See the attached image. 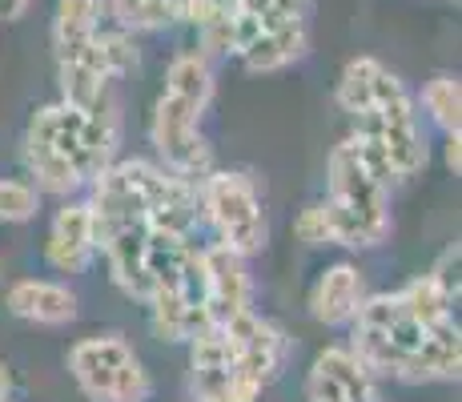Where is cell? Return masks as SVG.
I'll use <instances>...</instances> for the list:
<instances>
[{
  "instance_id": "obj_1",
  "label": "cell",
  "mask_w": 462,
  "mask_h": 402,
  "mask_svg": "<svg viewBox=\"0 0 462 402\" xmlns=\"http://www.w3.org/2000/svg\"><path fill=\"white\" fill-rule=\"evenodd\" d=\"M350 346L378 379L406 387L455 382L462 370V330L455 318L426 322L414 306L394 294H366L358 314L350 318Z\"/></svg>"
},
{
  "instance_id": "obj_2",
  "label": "cell",
  "mask_w": 462,
  "mask_h": 402,
  "mask_svg": "<svg viewBox=\"0 0 462 402\" xmlns=\"http://www.w3.org/2000/svg\"><path fill=\"white\" fill-rule=\"evenodd\" d=\"M121 145V113L113 93L93 109L73 105H41L24 125L21 161L29 185L49 198H77L97 173L117 161Z\"/></svg>"
},
{
  "instance_id": "obj_3",
  "label": "cell",
  "mask_w": 462,
  "mask_h": 402,
  "mask_svg": "<svg viewBox=\"0 0 462 402\" xmlns=\"http://www.w3.org/2000/svg\"><path fill=\"white\" fill-rule=\"evenodd\" d=\"M88 210L97 226H125V221H149V226L193 234L201 221L198 182L169 173L165 165L145 157L113 161L105 173L88 182Z\"/></svg>"
},
{
  "instance_id": "obj_4",
  "label": "cell",
  "mask_w": 462,
  "mask_h": 402,
  "mask_svg": "<svg viewBox=\"0 0 462 402\" xmlns=\"http://www.w3.org/2000/svg\"><path fill=\"white\" fill-rule=\"evenodd\" d=\"M390 169L358 133L342 137L326 161V218L334 246L374 249L390 238Z\"/></svg>"
},
{
  "instance_id": "obj_5",
  "label": "cell",
  "mask_w": 462,
  "mask_h": 402,
  "mask_svg": "<svg viewBox=\"0 0 462 402\" xmlns=\"http://www.w3.org/2000/svg\"><path fill=\"white\" fill-rule=\"evenodd\" d=\"M354 133L386 161L394 182L422 173L426 161H430V145H426V133L419 121V105H414L411 89L390 73L386 65H382V73L374 80L370 109L362 117H354Z\"/></svg>"
},
{
  "instance_id": "obj_6",
  "label": "cell",
  "mask_w": 462,
  "mask_h": 402,
  "mask_svg": "<svg viewBox=\"0 0 462 402\" xmlns=\"http://www.w3.org/2000/svg\"><path fill=\"white\" fill-rule=\"evenodd\" d=\"M198 210L201 221L213 229L217 246L234 249L242 257H254L270 241V221L265 205L250 173L237 169H209L198 182Z\"/></svg>"
},
{
  "instance_id": "obj_7",
  "label": "cell",
  "mask_w": 462,
  "mask_h": 402,
  "mask_svg": "<svg viewBox=\"0 0 462 402\" xmlns=\"http://www.w3.org/2000/svg\"><path fill=\"white\" fill-rule=\"evenodd\" d=\"M69 374L88 402H149L153 374L137 359L129 338L88 334L69 346Z\"/></svg>"
},
{
  "instance_id": "obj_8",
  "label": "cell",
  "mask_w": 462,
  "mask_h": 402,
  "mask_svg": "<svg viewBox=\"0 0 462 402\" xmlns=\"http://www.w3.org/2000/svg\"><path fill=\"white\" fill-rule=\"evenodd\" d=\"M201 117H206V109L165 93V89L153 105V117H149V141L162 157L157 165H165L169 173L185 177V182H201L213 169V145L201 133Z\"/></svg>"
},
{
  "instance_id": "obj_9",
  "label": "cell",
  "mask_w": 462,
  "mask_h": 402,
  "mask_svg": "<svg viewBox=\"0 0 462 402\" xmlns=\"http://www.w3.org/2000/svg\"><path fill=\"white\" fill-rule=\"evenodd\" d=\"M226 334V346L234 354L237 370H242L245 382H254L257 390L273 387V382L286 374L290 366V334L278 326V322L262 318L257 310H245V314H234L226 322H213Z\"/></svg>"
},
{
  "instance_id": "obj_10",
  "label": "cell",
  "mask_w": 462,
  "mask_h": 402,
  "mask_svg": "<svg viewBox=\"0 0 462 402\" xmlns=\"http://www.w3.org/2000/svg\"><path fill=\"white\" fill-rule=\"evenodd\" d=\"M189 395L193 402H257L262 398V390L242 379V370H237L234 354L226 346V334L213 322L198 338H189Z\"/></svg>"
},
{
  "instance_id": "obj_11",
  "label": "cell",
  "mask_w": 462,
  "mask_h": 402,
  "mask_svg": "<svg viewBox=\"0 0 462 402\" xmlns=\"http://www.w3.org/2000/svg\"><path fill=\"white\" fill-rule=\"evenodd\" d=\"M310 402H382V379L350 346H326L306 374Z\"/></svg>"
},
{
  "instance_id": "obj_12",
  "label": "cell",
  "mask_w": 462,
  "mask_h": 402,
  "mask_svg": "<svg viewBox=\"0 0 462 402\" xmlns=\"http://www.w3.org/2000/svg\"><path fill=\"white\" fill-rule=\"evenodd\" d=\"M44 262L57 274H85L97 262V221L85 198H65L49 221Z\"/></svg>"
},
{
  "instance_id": "obj_13",
  "label": "cell",
  "mask_w": 462,
  "mask_h": 402,
  "mask_svg": "<svg viewBox=\"0 0 462 402\" xmlns=\"http://www.w3.org/2000/svg\"><path fill=\"white\" fill-rule=\"evenodd\" d=\"M201 278H206V306L209 322H226L234 314L254 310V278L242 254L217 246H201Z\"/></svg>"
},
{
  "instance_id": "obj_14",
  "label": "cell",
  "mask_w": 462,
  "mask_h": 402,
  "mask_svg": "<svg viewBox=\"0 0 462 402\" xmlns=\"http://www.w3.org/2000/svg\"><path fill=\"white\" fill-rule=\"evenodd\" d=\"M366 302V278L354 262H334L310 285V318L322 326H350L358 306Z\"/></svg>"
},
{
  "instance_id": "obj_15",
  "label": "cell",
  "mask_w": 462,
  "mask_h": 402,
  "mask_svg": "<svg viewBox=\"0 0 462 402\" xmlns=\"http://www.w3.org/2000/svg\"><path fill=\"white\" fill-rule=\"evenodd\" d=\"M290 24H310V0H229V52Z\"/></svg>"
},
{
  "instance_id": "obj_16",
  "label": "cell",
  "mask_w": 462,
  "mask_h": 402,
  "mask_svg": "<svg viewBox=\"0 0 462 402\" xmlns=\"http://www.w3.org/2000/svg\"><path fill=\"white\" fill-rule=\"evenodd\" d=\"M5 306L29 326H69L77 318V294L52 278H21L8 285Z\"/></svg>"
},
{
  "instance_id": "obj_17",
  "label": "cell",
  "mask_w": 462,
  "mask_h": 402,
  "mask_svg": "<svg viewBox=\"0 0 462 402\" xmlns=\"http://www.w3.org/2000/svg\"><path fill=\"white\" fill-rule=\"evenodd\" d=\"M310 52V24H290V29H278V33H265L257 37L254 44H245L237 52L250 73H282V69L298 65L301 57Z\"/></svg>"
},
{
  "instance_id": "obj_18",
  "label": "cell",
  "mask_w": 462,
  "mask_h": 402,
  "mask_svg": "<svg viewBox=\"0 0 462 402\" xmlns=\"http://www.w3.org/2000/svg\"><path fill=\"white\" fill-rule=\"evenodd\" d=\"M213 85H217V80H213V65L206 52H198V49L177 52L165 69V93L181 97V101L198 105V109H209Z\"/></svg>"
},
{
  "instance_id": "obj_19",
  "label": "cell",
  "mask_w": 462,
  "mask_h": 402,
  "mask_svg": "<svg viewBox=\"0 0 462 402\" xmlns=\"http://www.w3.org/2000/svg\"><path fill=\"white\" fill-rule=\"evenodd\" d=\"M414 105L430 117L434 129H442L447 137H458V129H462V85H458V77L434 73L422 85V93H419Z\"/></svg>"
},
{
  "instance_id": "obj_20",
  "label": "cell",
  "mask_w": 462,
  "mask_h": 402,
  "mask_svg": "<svg viewBox=\"0 0 462 402\" xmlns=\"http://www.w3.org/2000/svg\"><path fill=\"white\" fill-rule=\"evenodd\" d=\"M101 16H105V0H57L52 49H69V44H85L88 37H97Z\"/></svg>"
},
{
  "instance_id": "obj_21",
  "label": "cell",
  "mask_w": 462,
  "mask_h": 402,
  "mask_svg": "<svg viewBox=\"0 0 462 402\" xmlns=\"http://www.w3.org/2000/svg\"><path fill=\"white\" fill-rule=\"evenodd\" d=\"M105 13L125 33H162L181 21V0H105Z\"/></svg>"
},
{
  "instance_id": "obj_22",
  "label": "cell",
  "mask_w": 462,
  "mask_h": 402,
  "mask_svg": "<svg viewBox=\"0 0 462 402\" xmlns=\"http://www.w3.org/2000/svg\"><path fill=\"white\" fill-rule=\"evenodd\" d=\"M382 73V61L378 57H354L346 61L342 77H337V89H334V101L337 109L346 113V117H362V113L370 109V101H374V80Z\"/></svg>"
},
{
  "instance_id": "obj_23",
  "label": "cell",
  "mask_w": 462,
  "mask_h": 402,
  "mask_svg": "<svg viewBox=\"0 0 462 402\" xmlns=\"http://www.w3.org/2000/svg\"><path fill=\"white\" fill-rule=\"evenodd\" d=\"M41 213V193L24 177H0V226H24Z\"/></svg>"
},
{
  "instance_id": "obj_24",
  "label": "cell",
  "mask_w": 462,
  "mask_h": 402,
  "mask_svg": "<svg viewBox=\"0 0 462 402\" xmlns=\"http://www.w3.org/2000/svg\"><path fill=\"white\" fill-rule=\"evenodd\" d=\"M294 234L306 241V246H334V229H330V218H326V205L322 201H310L306 210L298 213Z\"/></svg>"
},
{
  "instance_id": "obj_25",
  "label": "cell",
  "mask_w": 462,
  "mask_h": 402,
  "mask_svg": "<svg viewBox=\"0 0 462 402\" xmlns=\"http://www.w3.org/2000/svg\"><path fill=\"white\" fill-rule=\"evenodd\" d=\"M29 13V0H0V21H21V16Z\"/></svg>"
},
{
  "instance_id": "obj_26",
  "label": "cell",
  "mask_w": 462,
  "mask_h": 402,
  "mask_svg": "<svg viewBox=\"0 0 462 402\" xmlns=\"http://www.w3.org/2000/svg\"><path fill=\"white\" fill-rule=\"evenodd\" d=\"M447 169L458 177V169H462V137H447Z\"/></svg>"
},
{
  "instance_id": "obj_27",
  "label": "cell",
  "mask_w": 462,
  "mask_h": 402,
  "mask_svg": "<svg viewBox=\"0 0 462 402\" xmlns=\"http://www.w3.org/2000/svg\"><path fill=\"white\" fill-rule=\"evenodd\" d=\"M13 398V379H8V366L0 362V402Z\"/></svg>"
}]
</instances>
